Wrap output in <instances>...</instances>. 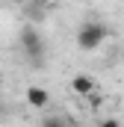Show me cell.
Segmentation results:
<instances>
[{
    "label": "cell",
    "mask_w": 124,
    "mask_h": 127,
    "mask_svg": "<svg viewBox=\"0 0 124 127\" xmlns=\"http://www.w3.org/2000/svg\"><path fill=\"white\" fill-rule=\"evenodd\" d=\"M106 35H109V27H106V24H100V21H86V24H80V30H77V47H80V50H97V47L106 41Z\"/></svg>",
    "instance_id": "1"
},
{
    "label": "cell",
    "mask_w": 124,
    "mask_h": 127,
    "mask_svg": "<svg viewBox=\"0 0 124 127\" xmlns=\"http://www.w3.org/2000/svg\"><path fill=\"white\" fill-rule=\"evenodd\" d=\"M21 47H24V53H27V56L41 59V56H44V41H41V32L35 30V27H24V30H21Z\"/></svg>",
    "instance_id": "2"
},
{
    "label": "cell",
    "mask_w": 124,
    "mask_h": 127,
    "mask_svg": "<svg viewBox=\"0 0 124 127\" xmlns=\"http://www.w3.org/2000/svg\"><path fill=\"white\" fill-rule=\"evenodd\" d=\"M71 92L80 95V97L94 95V77L92 74H77V77H71Z\"/></svg>",
    "instance_id": "3"
},
{
    "label": "cell",
    "mask_w": 124,
    "mask_h": 127,
    "mask_svg": "<svg viewBox=\"0 0 124 127\" xmlns=\"http://www.w3.org/2000/svg\"><path fill=\"white\" fill-rule=\"evenodd\" d=\"M24 97H27V103H30L32 109H44V106L50 103V95H47V89H41V86H30V89L24 92Z\"/></svg>",
    "instance_id": "4"
},
{
    "label": "cell",
    "mask_w": 124,
    "mask_h": 127,
    "mask_svg": "<svg viewBox=\"0 0 124 127\" xmlns=\"http://www.w3.org/2000/svg\"><path fill=\"white\" fill-rule=\"evenodd\" d=\"M100 127H121V121H118V118H103Z\"/></svg>",
    "instance_id": "5"
},
{
    "label": "cell",
    "mask_w": 124,
    "mask_h": 127,
    "mask_svg": "<svg viewBox=\"0 0 124 127\" xmlns=\"http://www.w3.org/2000/svg\"><path fill=\"white\" fill-rule=\"evenodd\" d=\"M59 124H62V118H44L41 127H59Z\"/></svg>",
    "instance_id": "6"
},
{
    "label": "cell",
    "mask_w": 124,
    "mask_h": 127,
    "mask_svg": "<svg viewBox=\"0 0 124 127\" xmlns=\"http://www.w3.org/2000/svg\"><path fill=\"white\" fill-rule=\"evenodd\" d=\"M0 115H3V103H0Z\"/></svg>",
    "instance_id": "7"
},
{
    "label": "cell",
    "mask_w": 124,
    "mask_h": 127,
    "mask_svg": "<svg viewBox=\"0 0 124 127\" xmlns=\"http://www.w3.org/2000/svg\"><path fill=\"white\" fill-rule=\"evenodd\" d=\"M59 127H68V124H65V121H62V124H59Z\"/></svg>",
    "instance_id": "8"
},
{
    "label": "cell",
    "mask_w": 124,
    "mask_h": 127,
    "mask_svg": "<svg viewBox=\"0 0 124 127\" xmlns=\"http://www.w3.org/2000/svg\"><path fill=\"white\" fill-rule=\"evenodd\" d=\"M3 3H12V0H3Z\"/></svg>",
    "instance_id": "9"
},
{
    "label": "cell",
    "mask_w": 124,
    "mask_h": 127,
    "mask_svg": "<svg viewBox=\"0 0 124 127\" xmlns=\"http://www.w3.org/2000/svg\"><path fill=\"white\" fill-rule=\"evenodd\" d=\"M38 3H41V0H38Z\"/></svg>",
    "instance_id": "10"
}]
</instances>
